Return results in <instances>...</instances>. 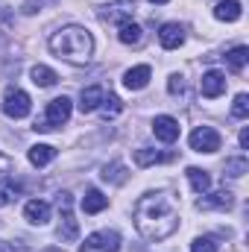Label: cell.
Returning <instances> with one entry per match:
<instances>
[{"instance_id": "cell-1", "label": "cell", "mask_w": 249, "mask_h": 252, "mask_svg": "<svg viewBox=\"0 0 249 252\" xmlns=\"http://www.w3.org/2000/svg\"><path fill=\"white\" fill-rule=\"evenodd\" d=\"M135 229L147 241H164L179 229V208L170 193H147L135 202Z\"/></svg>"}, {"instance_id": "cell-2", "label": "cell", "mask_w": 249, "mask_h": 252, "mask_svg": "<svg viewBox=\"0 0 249 252\" xmlns=\"http://www.w3.org/2000/svg\"><path fill=\"white\" fill-rule=\"evenodd\" d=\"M50 50L64 62L85 64L94 53V38L85 27H64L50 35Z\"/></svg>"}, {"instance_id": "cell-3", "label": "cell", "mask_w": 249, "mask_h": 252, "mask_svg": "<svg viewBox=\"0 0 249 252\" xmlns=\"http://www.w3.org/2000/svg\"><path fill=\"white\" fill-rule=\"evenodd\" d=\"M70 109H73V106H70L67 97H56V100H50L47 109H44V121H35V129H38V132H47V129H56V126L67 124Z\"/></svg>"}, {"instance_id": "cell-4", "label": "cell", "mask_w": 249, "mask_h": 252, "mask_svg": "<svg viewBox=\"0 0 249 252\" xmlns=\"http://www.w3.org/2000/svg\"><path fill=\"white\" fill-rule=\"evenodd\" d=\"M30 109H32V100H30L27 91H21V88H9V91L3 94V112H6V118H12V121H24V118L30 115Z\"/></svg>"}, {"instance_id": "cell-5", "label": "cell", "mask_w": 249, "mask_h": 252, "mask_svg": "<svg viewBox=\"0 0 249 252\" xmlns=\"http://www.w3.org/2000/svg\"><path fill=\"white\" fill-rule=\"evenodd\" d=\"M187 144H190L193 153H217L220 144H223V138H220V132H217L214 126H196V129L190 132Z\"/></svg>"}, {"instance_id": "cell-6", "label": "cell", "mask_w": 249, "mask_h": 252, "mask_svg": "<svg viewBox=\"0 0 249 252\" xmlns=\"http://www.w3.org/2000/svg\"><path fill=\"white\" fill-rule=\"evenodd\" d=\"M82 252H121V235L118 232H109V229L94 232V235L85 238Z\"/></svg>"}, {"instance_id": "cell-7", "label": "cell", "mask_w": 249, "mask_h": 252, "mask_svg": "<svg viewBox=\"0 0 249 252\" xmlns=\"http://www.w3.org/2000/svg\"><path fill=\"white\" fill-rule=\"evenodd\" d=\"M59 211H62V226H59V238L62 241H76L79 226L70 214V193H59Z\"/></svg>"}, {"instance_id": "cell-8", "label": "cell", "mask_w": 249, "mask_h": 252, "mask_svg": "<svg viewBox=\"0 0 249 252\" xmlns=\"http://www.w3.org/2000/svg\"><path fill=\"white\" fill-rule=\"evenodd\" d=\"M158 41H161L164 50H176V47H182V44H185V27L176 24V21L161 24V30H158Z\"/></svg>"}, {"instance_id": "cell-9", "label": "cell", "mask_w": 249, "mask_h": 252, "mask_svg": "<svg viewBox=\"0 0 249 252\" xmlns=\"http://www.w3.org/2000/svg\"><path fill=\"white\" fill-rule=\"evenodd\" d=\"M153 135H156L158 141H164V144H173V141L179 138V121L170 118V115H158V118L153 121Z\"/></svg>"}, {"instance_id": "cell-10", "label": "cell", "mask_w": 249, "mask_h": 252, "mask_svg": "<svg viewBox=\"0 0 249 252\" xmlns=\"http://www.w3.org/2000/svg\"><path fill=\"white\" fill-rule=\"evenodd\" d=\"M199 91H202V97H208V100L220 97V94L226 91V73H220V70H205V73H202V82H199Z\"/></svg>"}, {"instance_id": "cell-11", "label": "cell", "mask_w": 249, "mask_h": 252, "mask_svg": "<svg viewBox=\"0 0 249 252\" xmlns=\"http://www.w3.org/2000/svg\"><path fill=\"white\" fill-rule=\"evenodd\" d=\"M24 217H27V223H32V226L50 223V202H44V199H30V202L24 205Z\"/></svg>"}, {"instance_id": "cell-12", "label": "cell", "mask_w": 249, "mask_h": 252, "mask_svg": "<svg viewBox=\"0 0 249 252\" xmlns=\"http://www.w3.org/2000/svg\"><path fill=\"white\" fill-rule=\"evenodd\" d=\"M150 76H153V70H150V64H138V67H129L124 73V85L129 91H141V88H147L150 85Z\"/></svg>"}, {"instance_id": "cell-13", "label": "cell", "mask_w": 249, "mask_h": 252, "mask_svg": "<svg viewBox=\"0 0 249 252\" xmlns=\"http://www.w3.org/2000/svg\"><path fill=\"white\" fill-rule=\"evenodd\" d=\"M135 3H138V0H115L112 6H106L103 21H118V24H126V21H129V15H132V9H135Z\"/></svg>"}, {"instance_id": "cell-14", "label": "cell", "mask_w": 249, "mask_h": 252, "mask_svg": "<svg viewBox=\"0 0 249 252\" xmlns=\"http://www.w3.org/2000/svg\"><path fill=\"white\" fill-rule=\"evenodd\" d=\"M241 15H244V6H241V0H220V3L214 6V18H217V21H226V24L238 21Z\"/></svg>"}, {"instance_id": "cell-15", "label": "cell", "mask_w": 249, "mask_h": 252, "mask_svg": "<svg viewBox=\"0 0 249 252\" xmlns=\"http://www.w3.org/2000/svg\"><path fill=\"white\" fill-rule=\"evenodd\" d=\"M100 103H103V88H100V85L82 88V94H79V112H82V115L97 112V109H100Z\"/></svg>"}, {"instance_id": "cell-16", "label": "cell", "mask_w": 249, "mask_h": 252, "mask_svg": "<svg viewBox=\"0 0 249 252\" xmlns=\"http://www.w3.org/2000/svg\"><path fill=\"white\" fill-rule=\"evenodd\" d=\"M27 158H30L32 167H47V164L56 158V147H50V144H35V147H30Z\"/></svg>"}, {"instance_id": "cell-17", "label": "cell", "mask_w": 249, "mask_h": 252, "mask_svg": "<svg viewBox=\"0 0 249 252\" xmlns=\"http://www.w3.org/2000/svg\"><path fill=\"white\" fill-rule=\"evenodd\" d=\"M106 205H109V196H103L97 188L85 190V196H82V211L85 214H100Z\"/></svg>"}, {"instance_id": "cell-18", "label": "cell", "mask_w": 249, "mask_h": 252, "mask_svg": "<svg viewBox=\"0 0 249 252\" xmlns=\"http://www.w3.org/2000/svg\"><path fill=\"white\" fill-rule=\"evenodd\" d=\"M187 182H190V188L196 190L199 196H205L208 190H211V176L205 173V170H199V167H187Z\"/></svg>"}, {"instance_id": "cell-19", "label": "cell", "mask_w": 249, "mask_h": 252, "mask_svg": "<svg viewBox=\"0 0 249 252\" xmlns=\"http://www.w3.org/2000/svg\"><path fill=\"white\" fill-rule=\"evenodd\" d=\"M226 62H229V70H232V73H241L249 62V47H244V44L232 47V50L226 53Z\"/></svg>"}, {"instance_id": "cell-20", "label": "cell", "mask_w": 249, "mask_h": 252, "mask_svg": "<svg viewBox=\"0 0 249 252\" xmlns=\"http://www.w3.org/2000/svg\"><path fill=\"white\" fill-rule=\"evenodd\" d=\"M30 76H32V82L38 85V88H50V85H56V70L53 67H47V64H35L32 70H30Z\"/></svg>"}, {"instance_id": "cell-21", "label": "cell", "mask_w": 249, "mask_h": 252, "mask_svg": "<svg viewBox=\"0 0 249 252\" xmlns=\"http://www.w3.org/2000/svg\"><path fill=\"white\" fill-rule=\"evenodd\" d=\"M167 156L164 153H158V150H150V147H141V150H135V164L138 167H153V164H158V161H164Z\"/></svg>"}, {"instance_id": "cell-22", "label": "cell", "mask_w": 249, "mask_h": 252, "mask_svg": "<svg viewBox=\"0 0 249 252\" xmlns=\"http://www.w3.org/2000/svg\"><path fill=\"white\" fill-rule=\"evenodd\" d=\"M118 38L124 41V44H141L144 41V30L138 27V24H132V21H126V24H121V32H118Z\"/></svg>"}, {"instance_id": "cell-23", "label": "cell", "mask_w": 249, "mask_h": 252, "mask_svg": "<svg viewBox=\"0 0 249 252\" xmlns=\"http://www.w3.org/2000/svg\"><path fill=\"white\" fill-rule=\"evenodd\" d=\"M232 193L229 190H217L211 193V199H199V208H232Z\"/></svg>"}, {"instance_id": "cell-24", "label": "cell", "mask_w": 249, "mask_h": 252, "mask_svg": "<svg viewBox=\"0 0 249 252\" xmlns=\"http://www.w3.org/2000/svg\"><path fill=\"white\" fill-rule=\"evenodd\" d=\"M244 173H249V161L244 158V156H238V158H226V176L241 179Z\"/></svg>"}, {"instance_id": "cell-25", "label": "cell", "mask_w": 249, "mask_h": 252, "mask_svg": "<svg viewBox=\"0 0 249 252\" xmlns=\"http://www.w3.org/2000/svg\"><path fill=\"white\" fill-rule=\"evenodd\" d=\"M100 106H103V115H106V118H118V115L124 112V103H121L118 94H109V97L103 94V103H100Z\"/></svg>"}, {"instance_id": "cell-26", "label": "cell", "mask_w": 249, "mask_h": 252, "mask_svg": "<svg viewBox=\"0 0 249 252\" xmlns=\"http://www.w3.org/2000/svg\"><path fill=\"white\" fill-rule=\"evenodd\" d=\"M232 115H235L238 121H247L249 118V97L247 94H238V97H235V103H232Z\"/></svg>"}, {"instance_id": "cell-27", "label": "cell", "mask_w": 249, "mask_h": 252, "mask_svg": "<svg viewBox=\"0 0 249 252\" xmlns=\"http://www.w3.org/2000/svg\"><path fill=\"white\" fill-rule=\"evenodd\" d=\"M190 252H217V241L214 238H196L190 244Z\"/></svg>"}, {"instance_id": "cell-28", "label": "cell", "mask_w": 249, "mask_h": 252, "mask_svg": "<svg viewBox=\"0 0 249 252\" xmlns=\"http://www.w3.org/2000/svg\"><path fill=\"white\" fill-rule=\"evenodd\" d=\"M15 190H18V188H15L12 182H0V208L12 202V196H15Z\"/></svg>"}, {"instance_id": "cell-29", "label": "cell", "mask_w": 249, "mask_h": 252, "mask_svg": "<svg viewBox=\"0 0 249 252\" xmlns=\"http://www.w3.org/2000/svg\"><path fill=\"white\" fill-rule=\"evenodd\" d=\"M121 170H124L121 164H112V167L106 164V167H103V179H106V182H109V179H112V182H124V176H118Z\"/></svg>"}, {"instance_id": "cell-30", "label": "cell", "mask_w": 249, "mask_h": 252, "mask_svg": "<svg viewBox=\"0 0 249 252\" xmlns=\"http://www.w3.org/2000/svg\"><path fill=\"white\" fill-rule=\"evenodd\" d=\"M170 94H176V91H182V76H170Z\"/></svg>"}, {"instance_id": "cell-31", "label": "cell", "mask_w": 249, "mask_h": 252, "mask_svg": "<svg viewBox=\"0 0 249 252\" xmlns=\"http://www.w3.org/2000/svg\"><path fill=\"white\" fill-rule=\"evenodd\" d=\"M241 147H244V150H249V129H247V126L241 129Z\"/></svg>"}, {"instance_id": "cell-32", "label": "cell", "mask_w": 249, "mask_h": 252, "mask_svg": "<svg viewBox=\"0 0 249 252\" xmlns=\"http://www.w3.org/2000/svg\"><path fill=\"white\" fill-rule=\"evenodd\" d=\"M150 3H158V6H161V3H170V0H150Z\"/></svg>"}]
</instances>
